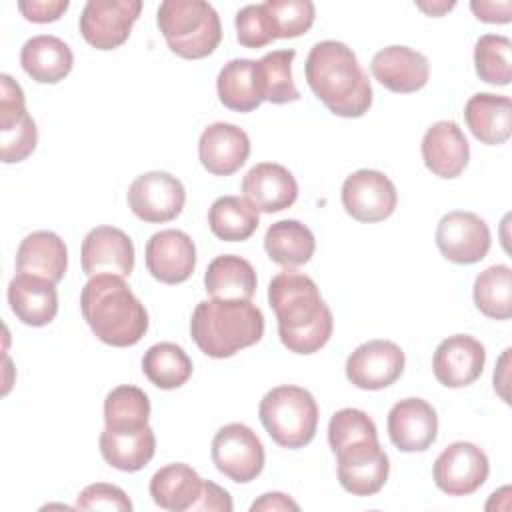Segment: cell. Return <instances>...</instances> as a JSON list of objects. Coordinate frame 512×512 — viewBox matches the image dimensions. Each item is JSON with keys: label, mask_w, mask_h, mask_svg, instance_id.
Masks as SVG:
<instances>
[{"label": "cell", "mask_w": 512, "mask_h": 512, "mask_svg": "<svg viewBox=\"0 0 512 512\" xmlns=\"http://www.w3.org/2000/svg\"><path fill=\"white\" fill-rule=\"evenodd\" d=\"M268 304L278 320L280 342L294 354H314L332 336L334 318L316 282L286 268L268 284Z\"/></svg>", "instance_id": "1"}, {"label": "cell", "mask_w": 512, "mask_h": 512, "mask_svg": "<svg viewBox=\"0 0 512 512\" xmlns=\"http://www.w3.org/2000/svg\"><path fill=\"white\" fill-rule=\"evenodd\" d=\"M304 76L314 96L336 116L360 118L372 106V86L354 50L338 40L314 44Z\"/></svg>", "instance_id": "2"}, {"label": "cell", "mask_w": 512, "mask_h": 512, "mask_svg": "<svg viewBox=\"0 0 512 512\" xmlns=\"http://www.w3.org/2000/svg\"><path fill=\"white\" fill-rule=\"evenodd\" d=\"M82 318L92 334L116 348L138 344L148 330V312L122 276H90L80 292Z\"/></svg>", "instance_id": "3"}, {"label": "cell", "mask_w": 512, "mask_h": 512, "mask_svg": "<svg viewBox=\"0 0 512 512\" xmlns=\"http://www.w3.org/2000/svg\"><path fill=\"white\" fill-rule=\"evenodd\" d=\"M190 336L210 358H230L264 336V314L250 300H202L190 318Z\"/></svg>", "instance_id": "4"}, {"label": "cell", "mask_w": 512, "mask_h": 512, "mask_svg": "<svg viewBox=\"0 0 512 512\" xmlns=\"http://www.w3.org/2000/svg\"><path fill=\"white\" fill-rule=\"evenodd\" d=\"M156 22L168 48L186 60L210 56L222 40L220 16L204 0H166Z\"/></svg>", "instance_id": "5"}, {"label": "cell", "mask_w": 512, "mask_h": 512, "mask_svg": "<svg viewBox=\"0 0 512 512\" xmlns=\"http://www.w3.org/2000/svg\"><path fill=\"white\" fill-rule=\"evenodd\" d=\"M258 416L268 436L282 448H302L312 442L318 428V404L314 396L294 384L276 386L264 394Z\"/></svg>", "instance_id": "6"}, {"label": "cell", "mask_w": 512, "mask_h": 512, "mask_svg": "<svg viewBox=\"0 0 512 512\" xmlns=\"http://www.w3.org/2000/svg\"><path fill=\"white\" fill-rule=\"evenodd\" d=\"M38 144V128L26 110L20 84L0 74V156L4 164L26 160Z\"/></svg>", "instance_id": "7"}, {"label": "cell", "mask_w": 512, "mask_h": 512, "mask_svg": "<svg viewBox=\"0 0 512 512\" xmlns=\"http://www.w3.org/2000/svg\"><path fill=\"white\" fill-rule=\"evenodd\" d=\"M334 454L338 464V482L352 496H374L386 484L390 460L378 438L354 440Z\"/></svg>", "instance_id": "8"}, {"label": "cell", "mask_w": 512, "mask_h": 512, "mask_svg": "<svg viewBox=\"0 0 512 512\" xmlns=\"http://www.w3.org/2000/svg\"><path fill=\"white\" fill-rule=\"evenodd\" d=\"M212 462L232 482L248 484L264 468V446L256 432L246 424L232 422L222 426L212 440Z\"/></svg>", "instance_id": "9"}, {"label": "cell", "mask_w": 512, "mask_h": 512, "mask_svg": "<svg viewBox=\"0 0 512 512\" xmlns=\"http://www.w3.org/2000/svg\"><path fill=\"white\" fill-rule=\"evenodd\" d=\"M140 12V0H88L80 14V34L96 50H114L128 40Z\"/></svg>", "instance_id": "10"}, {"label": "cell", "mask_w": 512, "mask_h": 512, "mask_svg": "<svg viewBox=\"0 0 512 512\" xmlns=\"http://www.w3.org/2000/svg\"><path fill=\"white\" fill-rule=\"evenodd\" d=\"M128 208L148 224H162L174 220L186 202L182 182L162 170L140 174L128 186Z\"/></svg>", "instance_id": "11"}, {"label": "cell", "mask_w": 512, "mask_h": 512, "mask_svg": "<svg viewBox=\"0 0 512 512\" xmlns=\"http://www.w3.org/2000/svg\"><path fill=\"white\" fill-rule=\"evenodd\" d=\"M490 462L482 448L472 442H452L434 460V484L448 496L474 494L488 478Z\"/></svg>", "instance_id": "12"}, {"label": "cell", "mask_w": 512, "mask_h": 512, "mask_svg": "<svg viewBox=\"0 0 512 512\" xmlns=\"http://www.w3.org/2000/svg\"><path fill=\"white\" fill-rule=\"evenodd\" d=\"M398 192L380 170H356L342 184V206L358 222H382L396 210Z\"/></svg>", "instance_id": "13"}, {"label": "cell", "mask_w": 512, "mask_h": 512, "mask_svg": "<svg viewBox=\"0 0 512 512\" xmlns=\"http://www.w3.org/2000/svg\"><path fill=\"white\" fill-rule=\"evenodd\" d=\"M492 244L490 228L474 212L454 210L440 218L436 228V246L440 254L454 264H476L486 258Z\"/></svg>", "instance_id": "14"}, {"label": "cell", "mask_w": 512, "mask_h": 512, "mask_svg": "<svg viewBox=\"0 0 512 512\" xmlns=\"http://www.w3.org/2000/svg\"><path fill=\"white\" fill-rule=\"evenodd\" d=\"M406 356L392 340H368L346 360V378L362 390H382L394 384L404 372Z\"/></svg>", "instance_id": "15"}, {"label": "cell", "mask_w": 512, "mask_h": 512, "mask_svg": "<svg viewBox=\"0 0 512 512\" xmlns=\"http://www.w3.org/2000/svg\"><path fill=\"white\" fill-rule=\"evenodd\" d=\"M146 268L162 284H182L196 268V246L182 230H160L150 236L144 250Z\"/></svg>", "instance_id": "16"}, {"label": "cell", "mask_w": 512, "mask_h": 512, "mask_svg": "<svg viewBox=\"0 0 512 512\" xmlns=\"http://www.w3.org/2000/svg\"><path fill=\"white\" fill-rule=\"evenodd\" d=\"M486 364V348L468 334L444 338L432 356V372L446 388H464L476 382Z\"/></svg>", "instance_id": "17"}, {"label": "cell", "mask_w": 512, "mask_h": 512, "mask_svg": "<svg viewBox=\"0 0 512 512\" xmlns=\"http://www.w3.org/2000/svg\"><path fill=\"white\" fill-rule=\"evenodd\" d=\"M80 260L88 276L116 274L128 278L134 270V244L120 228L96 226L82 240Z\"/></svg>", "instance_id": "18"}, {"label": "cell", "mask_w": 512, "mask_h": 512, "mask_svg": "<svg viewBox=\"0 0 512 512\" xmlns=\"http://www.w3.org/2000/svg\"><path fill=\"white\" fill-rule=\"evenodd\" d=\"M370 72L384 88L396 94H412L426 86L430 78L428 58L408 46H386L372 56Z\"/></svg>", "instance_id": "19"}, {"label": "cell", "mask_w": 512, "mask_h": 512, "mask_svg": "<svg viewBox=\"0 0 512 512\" xmlns=\"http://www.w3.org/2000/svg\"><path fill=\"white\" fill-rule=\"evenodd\" d=\"M244 200L262 214H272L290 208L298 198L296 178L288 168L276 162L252 166L242 178Z\"/></svg>", "instance_id": "20"}, {"label": "cell", "mask_w": 512, "mask_h": 512, "mask_svg": "<svg viewBox=\"0 0 512 512\" xmlns=\"http://www.w3.org/2000/svg\"><path fill=\"white\" fill-rule=\"evenodd\" d=\"M388 436L402 452H424L438 436V416L422 398H404L388 412Z\"/></svg>", "instance_id": "21"}, {"label": "cell", "mask_w": 512, "mask_h": 512, "mask_svg": "<svg viewBox=\"0 0 512 512\" xmlns=\"http://www.w3.org/2000/svg\"><path fill=\"white\" fill-rule=\"evenodd\" d=\"M250 156V138L236 124L214 122L202 130L198 140L200 164L214 176L238 172Z\"/></svg>", "instance_id": "22"}, {"label": "cell", "mask_w": 512, "mask_h": 512, "mask_svg": "<svg viewBox=\"0 0 512 512\" xmlns=\"http://www.w3.org/2000/svg\"><path fill=\"white\" fill-rule=\"evenodd\" d=\"M426 168L438 178H456L470 160V146L462 128L452 120L434 122L420 144Z\"/></svg>", "instance_id": "23"}, {"label": "cell", "mask_w": 512, "mask_h": 512, "mask_svg": "<svg viewBox=\"0 0 512 512\" xmlns=\"http://www.w3.org/2000/svg\"><path fill=\"white\" fill-rule=\"evenodd\" d=\"M8 304L22 324L34 328L46 326L58 312L56 284L40 276L18 272L8 284Z\"/></svg>", "instance_id": "24"}, {"label": "cell", "mask_w": 512, "mask_h": 512, "mask_svg": "<svg viewBox=\"0 0 512 512\" xmlns=\"http://www.w3.org/2000/svg\"><path fill=\"white\" fill-rule=\"evenodd\" d=\"M68 268V250L64 240L50 230L28 234L16 252V270L46 278L58 284Z\"/></svg>", "instance_id": "25"}, {"label": "cell", "mask_w": 512, "mask_h": 512, "mask_svg": "<svg viewBox=\"0 0 512 512\" xmlns=\"http://www.w3.org/2000/svg\"><path fill=\"white\" fill-rule=\"evenodd\" d=\"M464 120L482 144H504L512 134V102L502 94L478 92L466 102Z\"/></svg>", "instance_id": "26"}, {"label": "cell", "mask_w": 512, "mask_h": 512, "mask_svg": "<svg viewBox=\"0 0 512 512\" xmlns=\"http://www.w3.org/2000/svg\"><path fill=\"white\" fill-rule=\"evenodd\" d=\"M22 70L38 84H56L64 80L72 66V48L58 36L40 34L24 42L20 50Z\"/></svg>", "instance_id": "27"}, {"label": "cell", "mask_w": 512, "mask_h": 512, "mask_svg": "<svg viewBox=\"0 0 512 512\" xmlns=\"http://www.w3.org/2000/svg\"><path fill=\"white\" fill-rule=\"evenodd\" d=\"M204 480L184 462L166 464L150 478V496L156 506L170 512L192 510L200 498Z\"/></svg>", "instance_id": "28"}, {"label": "cell", "mask_w": 512, "mask_h": 512, "mask_svg": "<svg viewBox=\"0 0 512 512\" xmlns=\"http://www.w3.org/2000/svg\"><path fill=\"white\" fill-rule=\"evenodd\" d=\"M254 266L236 254L216 256L204 274V286L210 298L216 300H250L256 292Z\"/></svg>", "instance_id": "29"}, {"label": "cell", "mask_w": 512, "mask_h": 512, "mask_svg": "<svg viewBox=\"0 0 512 512\" xmlns=\"http://www.w3.org/2000/svg\"><path fill=\"white\" fill-rule=\"evenodd\" d=\"M216 90L228 110L240 114L256 110L264 102L256 78V60L234 58L226 62L218 72Z\"/></svg>", "instance_id": "30"}, {"label": "cell", "mask_w": 512, "mask_h": 512, "mask_svg": "<svg viewBox=\"0 0 512 512\" xmlns=\"http://www.w3.org/2000/svg\"><path fill=\"white\" fill-rule=\"evenodd\" d=\"M156 452V436L150 426L134 432L102 430L100 454L116 470L138 472L142 470Z\"/></svg>", "instance_id": "31"}, {"label": "cell", "mask_w": 512, "mask_h": 512, "mask_svg": "<svg viewBox=\"0 0 512 512\" xmlns=\"http://www.w3.org/2000/svg\"><path fill=\"white\" fill-rule=\"evenodd\" d=\"M264 250L268 258L284 268H296L314 256L316 240L308 226L298 220H278L264 234Z\"/></svg>", "instance_id": "32"}, {"label": "cell", "mask_w": 512, "mask_h": 512, "mask_svg": "<svg viewBox=\"0 0 512 512\" xmlns=\"http://www.w3.org/2000/svg\"><path fill=\"white\" fill-rule=\"evenodd\" d=\"M144 376L160 390L184 386L192 376V360L182 346L174 342H158L144 352Z\"/></svg>", "instance_id": "33"}, {"label": "cell", "mask_w": 512, "mask_h": 512, "mask_svg": "<svg viewBox=\"0 0 512 512\" xmlns=\"http://www.w3.org/2000/svg\"><path fill=\"white\" fill-rule=\"evenodd\" d=\"M258 224V212L240 196H220L208 210V226L224 242L248 240Z\"/></svg>", "instance_id": "34"}, {"label": "cell", "mask_w": 512, "mask_h": 512, "mask_svg": "<svg viewBox=\"0 0 512 512\" xmlns=\"http://www.w3.org/2000/svg\"><path fill=\"white\" fill-rule=\"evenodd\" d=\"M150 400L138 386L122 384L108 392L104 400V428L114 432H134L148 426Z\"/></svg>", "instance_id": "35"}, {"label": "cell", "mask_w": 512, "mask_h": 512, "mask_svg": "<svg viewBox=\"0 0 512 512\" xmlns=\"http://www.w3.org/2000/svg\"><path fill=\"white\" fill-rule=\"evenodd\" d=\"M294 58L296 50H272L256 60V78L264 100L272 104L300 100V92L292 80Z\"/></svg>", "instance_id": "36"}, {"label": "cell", "mask_w": 512, "mask_h": 512, "mask_svg": "<svg viewBox=\"0 0 512 512\" xmlns=\"http://www.w3.org/2000/svg\"><path fill=\"white\" fill-rule=\"evenodd\" d=\"M474 304L492 320L512 316V270L506 264H494L482 270L474 280Z\"/></svg>", "instance_id": "37"}, {"label": "cell", "mask_w": 512, "mask_h": 512, "mask_svg": "<svg viewBox=\"0 0 512 512\" xmlns=\"http://www.w3.org/2000/svg\"><path fill=\"white\" fill-rule=\"evenodd\" d=\"M510 38L502 34H484L474 46V66L482 82L494 86H508L512 80Z\"/></svg>", "instance_id": "38"}, {"label": "cell", "mask_w": 512, "mask_h": 512, "mask_svg": "<svg viewBox=\"0 0 512 512\" xmlns=\"http://www.w3.org/2000/svg\"><path fill=\"white\" fill-rule=\"evenodd\" d=\"M262 4L272 20L276 40L302 36L314 24L316 8L310 0H266Z\"/></svg>", "instance_id": "39"}, {"label": "cell", "mask_w": 512, "mask_h": 512, "mask_svg": "<svg viewBox=\"0 0 512 512\" xmlns=\"http://www.w3.org/2000/svg\"><path fill=\"white\" fill-rule=\"evenodd\" d=\"M362 438H378L376 424L364 410L342 408L332 414L328 424V444L332 452Z\"/></svg>", "instance_id": "40"}, {"label": "cell", "mask_w": 512, "mask_h": 512, "mask_svg": "<svg viewBox=\"0 0 512 512\" xmlns=\"http://www.w3.org/2000/svg\"><path fill=\"white\" fill-rule=\"evenodd\" d=\"M236 38L244 48H262L276 40L272 20L264 4H248L236 14Z\"/></svg>", "instance_id": "41"}, {"label": "cell", "mask_w": 512, "mask_h": 512, "mask_svg": "<svg viewBox=\"0 0 512 512\" xmlns=\"http://www.w3.org/2000/svg\"><path fill=\"white\" fill-rule=\"evenodd\" d=\"M76 508L80 510H112V512H130L132 500L128 494L108 482H96L86 486L78 498Z\"/></svg>", "instance_id": "42"}, {"label": "cell", "mask_w": 512, "mask_h": 512, "mask_svg": "<svg viewBox=\"0 0 512 512\" xmlns=\"http://www.w3.org/2000/svg\"><path fill=\"white\" fill-rule=\"evenodd\" d=\"M70 2L68 0H28V2H18V10L22 16L30 22L36 24H48L56 22L66 10Z\"/></svg>", "instance_id": "43"}, {"label": "cell", "mask_w": 512, "mask_h": 512, "mask_svg": "<svg viewBox=\"0 0 512 512\" xmlns=\"http://www.w3.org/2000/svg\"><path fill=\"white\" fill-rule=\"evenodd\" d=\"M470 10L474 16L488 24H508L512 20V2H492V0H472Z\"/></svg>", "instance_id": "44"}, {"label": "cell", "mask_w": 512, "mask_h": 512, "mask_svg": "<svg viewBox=\"0 0 512 512\" xmlns=\"http://www.w3.org/2000/svg\"><path fill=\"white\" fill-rule=\"evenodd\" d=\"M232 498L228 494V490L220 488L218 484L204 480L202 484V492L200 498L196 500V504L192 506V510H218V512H232Z\"/></svg>", "instance_id": "45"}, {"label": "cell", "mask_w": 512, "mask_h": 512, "mask_svg": "<svg viewBox=\"0 0 512 512\" xmlns=\"http://www.w3.org/2000/svg\"><path fill=\"white\" fill-rule=\"evenodd\" d=\"M282 512V510H300V506L286 494L282 492H268L262 494L258 500L252 502L250 512Z\"/></svg>", "instance_id": "46"}, {"label": "cell", "mask_w": 512, "mask_h": 512, "mask_svg": "<svg viewBox=\"0 0 512 512\" xmlns=\"http://www.w3.org/2000/svg\"><path fill=\"white\" fill-rule=\"evenodd\" d=\"M510 352H512L510 348L504 350V354L498 360V368L494 370V390L500 394V398L504 402H510L508 400V392H506V388H508V360H510Z\"/></svg>", "instance_id": "47"}, {"label": "cell", "mask_w": 512, "mask_h": 512, "mask_svg": "<svg viewBox=\"0 0 512 512\" xmlns=\"http://www.w3.org/2000/svg\"><path fill=\"white\" fill-rule=\"evenodd\" d=\"M420 10H424L426 14L430 16H442L444 12L452 10L456 6V2H432V4H426V2H418L416 4Z\"/></svg>", "instance_id": "48"}]
</instances>
